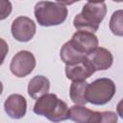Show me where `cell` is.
Segmentation results:
<instances>
[{
  "label": "cell",
  "mask_w": 123,
  "mask_h": 123,
  "mask_svg": "<svg viewBox=\"0 0 123 123\" xmlns=\"http://www.w3.org/2000/svg\"><path fill=\"white\" fill-rule=\"evenodd\" d=\"M107 13L105 2H86L80 13L73 20V25L77 31L95 33Z\"/></svg>",
  "instance_id": "cell-1"
},
{
  "label": "cell",
  "mask_w": 123,
  "mask_h": 123,
  "mask_svg": "<svg viewBox=\"0 0 123 123\" xmlns=\"http://www.w3.org/2000/svg\"><path fill=\"white\" fill-rule=\"evenodd\" d=\"M33 110L36 114L45 116L54 123L69 118V108L67 104L59 99L54 93H48L37 99Z\"/></svg>",
  "instance_id": "cell-2"
},
{
  "label": "cell",
  "mask_w": 123,
  "mask_h": 123,
  "mask_svg": "<svg viewBox=\"0 0 123 123\" xmlns=\"http://www.w3.org/2000/svg\"><path fill=\"white\" fill-rule=\"evenodd\" d=\"M67 3L39 1L36 4L34 13L37 23L43 27L57 26L63 23L67 17Z\"/></svg>",
  "instance_id": "cell-3"
},
{
  "label": "cell",
  "mask_w": 123,
  "mask_h": 123,
  "mask_svg": "<svg viewBox=\"0 0 123 123\" xmlns=\"http://www.w3.org/2000/svg\"><path fill=\"white\" fill-rule=\"evenodd\" d=\"M115 84L109 78H99L88 85L86 99L92 105L102 106L109 103L115 94Z\"/></svg>",
  "instance_id": "cell-4"
},
{
  "label": "cell",
  "mask_w": 123,
  "mask_h": 123,
  "mask_svg": "<svg viewBox=\"0 0 123 123\" xmlns=\"http://www.w3.org/2000/svg\"><path fill=\"white\" fill-rule=\"evenodd\" d=\"M36 66V58L33 53L27 50L17 52L12 59L10 69L17 78H23L31 74Z\"/></svg>",
  "instance_id": "cell-5"
},
{
  "label": "cell",
  "mask_w": 123,
  "mask_h": 123,
  "mask_svg": "<svg viewBox=\"0 0 123 123\" xmlns=\"http://www.w3.org/2000/svg\"><path fill=\"white\" fill-rule=\"evenodd\" d=\"M37 31L36 23L27 16L16 17L11 26V32L14 39L20 42H27L33 38Z\"/></svg>",
  "instance_id": "cell-6"
},
{
  "label": "cell",
  "mask_w": 123,
  "mask_h": 123,
  "mask_svg": "<svg viewBox=\"0 0 123 123\" xmlns=\"http://www.w3.org/2000/svg\"><path fill=\"white\" fill-rule=\"evenodd\" d=\"M71 45L81 54L88 56L98 47L97 37L90 32L77 31L69 40Z\"/></svg>",
  "instance_id": "cell-7"
},
{
  "label": "cell",
  "mask_w": 123,
  "mask_h": 123,
  "mask_svg": "<svg viewBox=\"0 0 123 123\" xmlns=\"http://www.w3.org/2000/svg\"><path fill=\"white\" fill-rule=\"evenodd\" d=\"M95 68L91 62L88 60L87 57L83 59L82 61L70 64L65 65V75L66 78L74 81H86V79L89 78L94 72Z\"/></svg>",
  "instance_id": "cell-8"
},
{
  "label": "cell",
  "mask_w": 123,
  "mask_h": 123,
  "mask_svg": "<svg viewBox=\"0 0 123 123\" xmlns=\"http://www.w3.org/2000/svg\"><path fill=\"white\" fill-rule=\"evenodd\" d=\"M6 113L12 119H20L26 114L27 101L20 94H11L4 103Z\"/></svg>",
  "instance_id": "cell-9"
},
{
  "label": "cell",
  "mask_w": 123,
  "mask_h": 123,
  "mask_svg": "<svg viewBox=\"0 0 123 123\" xmlns=\"http://www.w3.org/2000/svg\"><path fill=\"white\" fill-rule=\"evenodd\" d=\"M88 60L93 64L95 70H107L113 62V57L111 53L103 47H97L91 54L87 56Z\"/></svg>",
  "instance_id": "cell-10"
},
{
  "label": "cell",
  "mask_w": 123,
  "mask_h": 123,
  "mask_svg": "<svg viewBox=\"0 0 123 123\" xmlns=\"http://www.w3.org/2000/svg\"><path fill=\"white\" fill-rule=\"evenodd\" d=\"M50 89L49 80L42 76L37 75L32 78L28 84V94L33 99H39L40 97L48 94Z\"/></svg>",
  "instance_id": "cell-11"
},
{
  "label": "cell",
  "mask_w": 123,
  "mask_h": 123,
  "mask_svg": "<svg viewBox=\"0 0 123 123\" xmlns=\"http://www.w3.org/2000/svg\"><path fill=\"white\" fill-rule=\"evenodd\" d=\"M88 83L86 81H74L70 85L69 96L75 105L85 106L87 102L86 92L88 87Z\"/></svg>",
  "instance_id": "cell-12"
},
{
  "label": "cell",
  "mask_w": 123,
  "mask_h": 123,
  "mask_svg": "<svg viewBox=\"0 0 123 123\" xmlns=\"http://www.w3.org/2000/svg\"><path fill=\"white\" fill-rule=\"evenodd\" d=\"M86 57H87V56L83 55L80 52H78L71 45L69 40L66 41L61 49V59L65 63V65H70V64L76 63V62L82 61L83 59H85Z\"/></svg>",
  "instance_id": "cell-13"
},
{
  "label": "cell",
  "mask_w": 123,
  "mask_h": 123,
  "mask_svg": "<svg viewBox=\"0 0 123 123\" xmlns=\"http://www.w3.org/2000/svg\"><path fill=\"white\" fill-rule=\"evenodd\" d=\"M93 111L85 106L74 105L69 109V119L76 123H89Z\"/></svg>",
  "instance_id": "cell-14"
},
{
  "label": "cell",
  "mask_w": 123,
  "mask_h": 123,
  "mask_svg": "<svg viewBox=\"0 0 123 123\" xmlns=\"http://www.w3.org/2000/svg\"><path fill=\"white\" fill-rule=\"evenodd\" d=\"M109 26L113 35L123 37V10H117L111 14Z\"/></svg>",
  "instance_id": "cell-15"
},
{
  "label": "cell",
  "mask_w": 123,
  "mask_h": 123,
  "mask_svg": "<svg viewBox=\"0 0 123 123\" xmlns=\"http://www.w3.org/2000/svg\"><path fill=\"white\" fill-rule=\"evenodd\" d=\"M121 100H122V101H123V99H121Z\"/></svg>",
  "instance_id": "cell-16"
}]
</instances>
